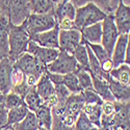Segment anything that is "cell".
I'll return each instance as SVG.
<instances>
[{"mask_svg":"<svg viewBox=\"0 0 130 130\" xmlns=\"http://www.w3.org/2000/svg\"><path fill=\"white\" fill-rule=\"evenodd\" d=\"M29 41L30 37L22 26H16L12 24L8 31V58L14 62L23 53H25Z\"/></svg>","mask_w":130,"mask_h":130,"instance_id":"obj_1","label":"cell"},{"mask_svg":"<svg viewBox=\"0 0 130 130\" xmlns=\"http://www.w3.org/2000/svg\"><path fill=\"white\" fill-rule=\"evenodd\" d=\"M106 16L107 15L94 2L86 3L85 5L76 8V14H75L74 19L75 28L78 30H82L83 28L90 25L102 22Z\"/></svg>","mask_w":130,"mask_h":130,"instance_id":"obj_2","label":"cell"},{"mask_svg":"<svg viewBox=\"0 0 130 130\" xmlns=\"http://www.w3.org/2000/svg\"><path fill=\"white\" fill-rule=\"evenodd\" d=\"M57 25L54 14H30L21 24L29 37L50 30Z\"/></svg>","mask_w":130,"mask_h":130,"instance_id":"obj_3","label":"cell"},{"mask_svg":"<svg viewBox=\"0 0 130 130\" xmlns=\"http://www.w3.org/2000/svg\"><path fill=\"white\" fill-rule=\"evenodd\" d=\"M46 69L50 73L64 75L68 73L76 72L78 69V64L72 54L64 51H59L56 58L47 64Z\"/></svg>","mask_w":130,"mask_h":130,"instance_id":"obj_4","label":"cell"},{"mask_svg":"<svg viewBox=\"0 0 130 130\" xmlns=\"http://www.w3.org/2000/svg\"><path fill=\"white\" fill-rule=\"evenodd\" d=\"M14 64L25 75H35L38 78H40L47 71L46 64L41 62L38 58L27 52L23 53L19 58H17L14 61Z\"/></svg>","mask_w":130,"mask_h":130,"instance_id":"obj_5","label":"cell"},{"mask_svg":"<svg viewBox=\"0 0 130 130\" xmlns=\"http://www.w3.org/2000/svg\"><path fill=\"white\" fill-rule=\"evenodd\" d=\"M120 36L119 31L113 22L112 15H107L102 21V38H101V45L108 53V55L111 56V53L115 47L116 42Z\"/></svg>","mask_w":130,"mask_h":130,"instance_id":"obj_6","label":"cell"},{"mask_svg":"<svg viewBox=\"0 0 130 130\" xmlns=\"http://www.w3.org/2000/svg\"><path fill=\"white\" fill-rule=\"evenodd\" d=\"M82 37L80 30L73 28L69 30H59L58 46L59 51H64L72 54L78 45L81 44Z\"/></svg>","mask_w":130,"mask_h":130,"instance_id":"obj_7","label":"cell"},{"mask_svg":"<svg viewBox=\"0 0 130 130\" xmlns=\"http://www.w3.org/2000/svg\"><path fill=\"white\" fill-rule=\"evenodd\" d=\"M30 15L28 0H10L9 20L13 25L19 26Z\"/></svg>","mask_w":130,"mask_h":130,"instance_id":"obj_8","label":"cell"},{"mask_svg":"<svg viewBox=\"0 0 130 130\" xmlns=\"http://www.w3.org/2000/svg\"><path fill=\"white\" fill-rule=\"evenodd\" d=\"M26 52L31 54L32 56H35L41 62H43L44 64L47 66V64H49L50 62H52L54 59L56 58V56L59 53V50L58 49H51V48L41 47L38 44H36L35 42H32L30 40L29 43H28Z\"/></svg>","mask_w":130,"mask_h":130,"instance_id":"obj_9","label":"cell"},{"mask_svg":"<svg viewBox=\"0 0 130 130\" xmlns=\"http://www.w3.org/2000/svg\"><path fill=\"white\" fill-rule=\"evenodd\" d=\"M113 22L120 35H129L130 32V7L123 4L122 2L119 3L116 8L115 13L112 14Z\"/></svg>","mask_w":130,"mask_h":130,"instance_id":"obj_10","label":"cell"},{"mask_svg":"<svg viewBox=\"0 0 130 130\" xmlns=\"http://www.w3.org/2000/svg\"><path fill=\"white\" fill-rule=\"evenodd\" d=\"M58 34H59V28L56 25L55 27L50 29V30L31 36L30 40L41 47L58 49L59 48V46H58Z\"/></svg>","mask_w":130,"mask_h":130,"instance_id":"obj_11","label":"cell"},{"mask_svg":"<svg viewBox=\"0 0 130 130\" xmlns=\"http://www.w3.org/2000/svg\"><path fill=\"white\" fill-rule=\"evenodd\" d=\"M13 61L8 57L0 60V94L6 95L12 91V71Z\"/></svg>","mask_w":130,"mask_h":130,"instance_id":"obj_12","label":"cell"},{"mask_svg":"<svg viewBox=\"0 0 130 130\" xmlns=\"http://www.w3.org/2000/svg\"><path fill=\"white\" fill-rule=\"evenodd\" d=\"M128 46H129V35L119 36L110 56L111 61L113 63V68H117L120 64L125 63V54Z\"/></svg>","mask_w":130,"mask_h":130,"instance_id":"obj_13","label":"cell"},{"mask_svg":"<svg viewBox=\"0 0 130 130\" xmlns=\"http://www.w3.org/2000/svg\"><path fill=\"white\" fill-rule=\"evenodd\" d=\"M129 111H130L129 102L115 101V116H113L115 128L124 129L126 127H129Z\"/></svg>","mask_w":130,"mask_h":130,"instance_id":"obj_14","label":"cell"},{"mask_svg":"<svg viewBox=\"0 0 130 130\" xmlns=\"http://www.w3.org/2000/svg\"><path fill=\"white\" fill-rule=\"evenodd\" d=\"M83 105H84V99L82 92L79 94H71L66 100V102L62 104L63 115L77 118L82 110Z\"/></svg>","mask_w":130,"mask_h":130,"instance_id":"obj_15","label":"cell"},{"mask_svg":"<svg viewBox=\"0 0 130 130\" xmlns=\"http://www.w3.org/2000/svg\"><path fill=\"white\" fill-rule=\"evenodd\" d=\"M12 26L9 17L6 15H0V54L2 57H8V31Z\"/></svg>","mask_w":130,"mask_h":130,"instance_id":"obj_16","label":"cell"},{"mask_svg":"<svg viewBox=\"0 0 130 130\" xmlns=\"http://www.w3.org/2000/svg\"><path fill=\"white\" fill-rule=\"evenodd\" d=\"M109 86L110 93L116 101L118 102H129L130 100V86L124 85L120 82H118L110 76L106 80Z\"/></svg>","mask_w":130,"mask_h":130,"instance_id":"obj_17","label":"cell"},{"mask_svg":"<svg viewBox=\"0 0 130 130\" xmlns=\"http://www.w3.org/2000/svg\"><path fill=\"white\" fill-rule=\"evenodd\" d=\"M37 93L41 97V99L43 102L46 101L48 98H50L51 96L55 95V90H54V84L50 80L47 71L40 77L37 85L35 86Z\"/></svg>","mask_w":130,"mask_h":130,"instance_id":"obj_18","label":"cell"},{"mask_svg":"<svg viewBox=\"0 0 130 130\" xmlns=\"http://www.w3.org/2000/svg\"><path fill=\"white\" fill-rule=\"evenodd\" d=\"M82 41L88 44H101L102 38V22L90 25L80 30Z\"/></svg>","mask_w":130,"mask_h":130,"instance_id":"obj_19","label":"cell"},{"mask_svg":"<svg viewBox=\"0 0 130 130\" xmlns=\"http://www.w3.org/2000/svg\"><path fill=\"white\" fill-rule=\"evenodd\" d=\"M92 76V81H93V90L99 95V97L103 101H109V102H115V98L112 97L109 86L106 80L97 77L95 75L91 74Z\"/></svg>","mask_w":130,"mask_h":130,"instance_id":"obj_20","label":"cell"},{"mask_svg":"<svg viewBox=\"0 0 130 130\" xmlns=\"http://www.w3.org/2000/svg\"><path fill=\"white\" fill-rule=\"evenodd\" d=\"M30 14H54L53 0H28Z\"/></svg>","mask_w":130,"mask_h":130,"instance_id":"obj_21","label":"cell"},{"mask_svg":"<svg viewBox=\"0 0 130 130\" xmlns=\"http://www.w3.org/2000/svg\"><path fill=\"white\" fill-rule=\"evenodd\" d=\"M109 76L124 85H130V67L129 64L122 63L119 67L109 71Z\"/></svg>","mask_w":130,"mask_h":130,"instance_id":"obj_22","label":"cell"},{"mask_svg":"<svg viewBox=\"0 0 130 130\" xmlns=\"http://www.w3.org/2000/svg\"><path fill=\"white\" fill-rule=\"evenodd\" d=\"M75 14H76V7H75L71 1L67 3H62V4H57L54 9V16L56 19V23L57 21L60 19H70L73 20L75 19Z\"/></svg>","mask_w":130,"mask_h":130,"instance_id":"obj_23","label":"cell"},{"mask_svg":"<svg viewBox=\"0 0 130 130\" xmlns=\"http://www.w3.org/2000/svg\"><path fill=\"white\" fill-rule=\"evenodd\" d=\"M40 127H45L51 130L52 126V108L43 104L39 109L35 112Z\"/></svg>","mask_w":130,"mask_h":130,"instance_id":"obj_24","label":"cell"},{"mask_svg":"<svg viewBox=\"0 0 130 130\" xmlns=\"http://www.w3.org/2000/svg\"><path fill=\"white\" fill-rule=\"evenodd\" d=\"M24 103L25 105L27 106L28 110L29 111H32V112H36L39 108L44 104L43 100L41 99V97L39 96V94L37 93L36 91V88H31L27 94L24 96Z\"/></svg>","mask_w":130,"mask_h":130,"instance_id":"obj_25","label":"cell"},{"mask_svg":"<svg viewBox=\"0 0 130 130\" xmlns=\"http://www.w3.org/2000/svg\"><path fill=\"white\" fill-rule=\"evenodd\" d=\"M28 108L25 104L12 108L7 111V124L6 126H13L19 122H21L28 113Z\"/></svg>","mask_w":130,"mask_h":130,"instance_id":"obj_26","label":"cell"},{"mask_svg":"<svg viewBox=\"0 0 130 130\" xmlns=\"http://www.w3.org/2000/svg\"><path fill=\"white\" fill-rule=\"evenodd\" d=\"M13 128L15 130H38L40 128V125L35 112L28 111L22 121L13 125Z\"/></svg>","mask_w":130,"mask_h":130,"instance_id":"obj_27","label":"cell"},{"mask_svg":"<svg viewBox=\"0 0 130 130\" xmlns=\"http://www.w3.org/2000/svg\"><path fill=\"white\" fill-rule=\"evenodd\" d=\"M72 55L74 56L79 68L89 71V54H88L85 44L81 43L80 45H78L76 49L74 50V52L72 53Z\"/></svg>","mask_w":130,"mask_h":130,"instance_id":"obj_28","label":"cell"},{"mask_svg":"<svg viewBox=\"0 0 130 130\" xmlns=\"http://www.w3.org/2000/svg\"><path fill=\"white\" fill-rule=\"evenodd\" d=\"M61 83L70 91L71 94H79L82 92L80 85L78 83V79H77V76H76V74H75V72L62 75Z\"/></svg>","mask_w":130,"mask_h":130,"instance_id":"obj_29","label":"cell"},{"mask_svg":"<svg viewBox=\"0 0 130 130\" xmlns=\"http://www.w3.org/2000/svg\"><path fill=\"white\" fill-rule=\"evenodd\" d=\"M78 79V83L80 85V88L82 91L84 90H93V81H92V76L91 73L85 70V69H81L78 67L77 71L75 72Z\"/></svg>","mask_w":130,"mask_h":130,"instance_id":"obj_30","label":"cell"},{"mask_svg":"<svg viewBox=\"0 0 130 130\" xmlns=\"http://www.w3.org/2000/svg\"><path fill=\"white\" fill-rule=\"evenodd\" d=\"M74 130H100V128L95 126L88 119V117L81 111L76 119Z\"/></svg>","mask_w":130,"mask_h":130,"instance_id":"obj_31","label":"cell"},{"mask_svg":"<svg viewBox=\"0 0 130 130\" xmlns=\"http://www.w3.org/2000/svg\"><path fill=\"white\" fill-rule=\"evenodd\" d=\"M81 42H83V41H81ZM85 44L90 47V49L94 53V55L97 57V59L99 60V62L101 64L110 59V56L108 55V53L105 51V49L102 47L101 44H88V43H85Z\"/></svg>","mask_w":130,"mask_h":130,"instance_id":"obj_32","label":"cell"},{"mask_svg":"<svg viewBox=\"0 0 130 130\" xmlns=\"http://www.w3.org/2000/svg\"><path fill=\"white\" fill-rule=\"evenodd\" d=\"M4 104H5V107L7 108V110L12 109V108H15V107H18V106H21L25 104L24 103V100L23 98L13 92H9L8 94H6L4 96Z\"/></svg>","mask_w":130,"mask_h":130,"instance_id":"obj_33","label":"cell"},{"mask_svg":"<svg viewBox=\"0 0 130 130\" xmlns=\"http://www.w3.org/2000/svg\"><path fill=\"white\" fill-rule=\"evenodd\" d=\"M82 95H83L85 104H102L103 103V100L94 90H84L82 91Z\"/></svg>","mask_w":130,"mask_h":130,"instance_id":"obj_34","label":"cell"},{"mask_svg":"<svg viewBox=\"0 0 130 130\" xmlns=\"http://www.w3.org/2000/svg\"><path fill=\"white\" fill-rule=\"evenodd\" d=\"M25 83V74L21 71L18 67L13 63V71H12V89Z\"/></svg>","mask_w":130,"mask_h":130,"instance_id":"obj_35","label":"cell"},{"mask_svg":"<svg viewBox=\"0 0 130 130\" xmlns=\"http://www.w3.org/2000/svg\"><path fill=\"white\" fill-rule=\"evenodd\" d=\"M54 90H55V95L58 99V104H63L68 99V97L71 95L70 91L62 83L54 84Z\"/></svg>","mask_w":130,"mask_h":130,"instance_id":"obj_36","label":"cell"},{"mask_svg":"<svg viewBox=\"0 0 130 130\" xmlns=\"http://www.w3.org/2000/svg\"><path fill=\"white\" fill-rule=\"evenodd\" d=\"M92 2L101 8L106 15H112L116 10L111 4V0H92Z\"/></svg>","mask_w":130,"mask_h":130,"instance_id":"obj_37","label":"cell"},{"mask_svg":"<svg viewBox=\"0 0 130 130\" xmlns=\"http://www.w3.org/2000/svg\"><path fill=\"white\" fill-rule=\"evenodd\" d=\"M4 96L0 94V128H3L7 124V108L4 104Z\"/></svg>","mask_w":130,"mask_h":130,"instance_id":"obj_38","label":"cell"},{"mask_svg":"<svg viewBox=\"0 0 130 130\" xmlns=\"http://www.w3.org/2000/svg\"><path fill=\"white\" fill-rule=\"evenodd\" d=\"M70 1H71V3H72L75 7L78 8V7H81V6L85 5L86 3L92 2V0H70Z\"/></svg>","mask_w":130,"mask_h":130,"instance_id":"obj_39","label":"cell"},{"mask_svg":"<svg viewBox=\"0 0 130 130\" xmlns=\"http://www.w3.org/2000/svg\"><path fill=\"white\" fill-rule=\"evenodd\" d=\"M120 2H122L123 4L129 6V4H130V0H111V4H112V6L115 7V9L118 7V5H119V3H120Z\"/></svg>","mask_w":130,"mask_h":130,"instance_id":"obj_40","label":"cell"},{"mask_svg":"<svg viewBox=\"0 0 130 130\" xmlns=\"http://www.w3.org/2000/svg\"><path fill=\"white\" fill-rule=\"evenodd\" d=\"M38 130H50V129H47V128H45V127H40Z\"/></svg>","mask_w":130,"mask_h":130,"instance_id":"obj_41","label":"cell"},{"mask_svg":"<svg viewBox=\"0 0 130 130\" xmlns=\"http://www.w3.org/2000/svg\"><path fill=\"white\" fill-rule=\"evenodd\" d=\"M122 130H130V128H129V127H126V128H124V129H122Z\"/></svg>","mask_w":130,"mask_h":130,"instance_id":"obj_42","label":"cell"},{"mask_svg":"<svg viewBox=\"0 0 130 130\" xmlns=\"http://www.w3.org/2000/svg\"><path fill=\"white\" fill-rule=\"evenodd\" d=\"M112 130H122V129H120V128H115V129H112Z\"/></svg>","mask_w":130,"mask_h":130,"instance_id":"obj_43","label":"cell"},{"mask_svg":"<svg viewBox=\"0 0 130 130\" xmlns=\"http://www.w3.org/2000/svg\"><path fill=\"white\" fill-rule=\"evenodd\" d=\"M2 58H3V57H2V55H1V54H0V60H1Z\"/></svg>","mask_w":130,"mask_h":130,"instance_id":"obj_44","label":"cell"},{"mask_svg":"<svg viewBox=\"0 0 130 130\" xmlns=\"http://www.w3.org/2000/svg\"><path fill=\"white\" fill-rule=\"evenodd\" d=\"M0 15H1V10H0Z\"/></svg>","mask_w":130,"mask_h":130,"instance_id":"obj_45","label":"cell"}]
</instances>
